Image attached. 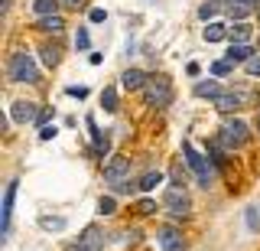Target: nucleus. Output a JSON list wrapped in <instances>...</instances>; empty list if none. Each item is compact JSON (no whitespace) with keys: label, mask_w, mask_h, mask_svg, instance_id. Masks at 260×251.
I'll list each match as a JSON object with an SVG mask.
<instances>
[{"label":"nucleus","mask_w":260,"mask_h":251,"mask_svg":"<svg viewBox=\"0 0 260 251\" xmlns=\"http://www.w3.org/2000/svg\"><path fill=\"white\" fill-rule=\"evenodd\" d=\"M162 206H166L173 215H185V212H189L192 199H189V192H185V186H169V189L162 192Z\"/></svg>","instance_id":"0eeeda50"},{"label":"nucleus","mask_w":260,"mask_h":251,"mask_svg":"<svg viewBox=\"0 0 260 251\" xmlns=\"http://www.w3.org/2000/svg\"><path fill=\"white\" fill-rule=\"evenodd\" d=\"M88 46H91V36H88L85 26H81L78 33H75V49H88Z\"/></svg>","instance_id":"cd10ccee"},{"label":"nucleus","mask_w":260,"mask_h":251,"mask_svg":"<svg viewBox=\"0 0 260 251\" xmlns=\"http://www.w3.org/2000/svg\"><path fill=\"white\" fill-rule=\"evenodd\" d=\"M78 241H81L85 248H91V251H101V248H104V232L98 229V225H88V229L78 235Z\"/></svg>","instance_id":"9d476101"},{"label":"nucleus","mask_w":260,"mask_h":251,"mask_svg":"<svg viewBox=\"0 0 260 251\" xmlns=\"http://www.w3.org/2000/svg\"><path fill=\"white\" fill-rule=\"evenodd\" d=\"M173 180H176V186H185V170L179 166V163L173 166Z\"/></svg>","instance_id":"72a5a7b5"},{"label":"nucleus","mask_w":260,"mask_h":251,"mask_svg":"<svg viewBox=\"0 0 260 251\" xmlns=\"http://www.w3.org/2000/svg\"><path fill=\"white\" fill-rule=\"evenodd\" d=\"M59 4L62 0H36V4H32V13H36V17H52V13H59Z\"/></svg>","instance_id":"6ab92c4d"},{"label":"nucleus","mask_w":260,"mask_h":251,"mask_svg":"<svg viewBox=\"0 0 260 251\" xmlns=\"http://www.w3.org/2000/svg\"><path fill=\"white\" fill-rule=\"evenodd\" d=\"M247 101H257L254 92H221L215 98V108L221 111V115H231V111L238 108H247Z\"/></svg>","instance_id":"423d86ee"},{"label":"nucleus","mask_w":260,"mask_h":251,"mask_svg":"<svg viewBox=\"0 0 260 251\" xmlns=\"http://www.w3.org/2000/svg\"><path fill=\"white\" fill-rule=\"evenodd\" d=\"M146 82H150V78H146L140 69H127L124 75H120V85H124L127 92H137V88H143Z\"/></svg>","instance_id":"9b49d317"},{"label":"nucleus","mask_w":260,"mask_h":251,"mask_svg":"<svg viewBox=\"0 0 260 251\" xmlns=\"http://www.w3.org/2000/svg\"><path fill=\"white\" fill-rule=\"evenodd\" d=\"M238 4H257V0H238Z\"/></svg>","instance_id":"ea45409f"},{"label":"nucleus","mask_w":260,"mask_h":251,"mask_svg":"<svg viewBox=\"0 0 260 251\" xmlns=\"http://www.w3.org/2000/svg\"><path fill=\"white\" fill-rule=\"evenodd\" d=\"M137 209H140L143 215H153V212H156V202H153V199H140V206H137Z\"/></svg>","instance_id":"7c9ffc66"},{"label":"nucleus","mask_w":260,"mask_h":251,"mask_svg":"<svg viewBox=\"0 0 260 251\" xmlns=\"http://www.w3.org/2000/svg\"><path fill=\"white\" fill-rule=\"evenodd\" d=\"M231 72H234V62L231 59H221V62H215V66H211V75H218V78H221V75H231Z\"/></svg>","instance_id":"393cba45"},{"label":"nucleus","mask_w":260,"mask_h":251,"mask_svg":"<svg viewBox=\"0 0 260 251\" xmlns=\"http://www.w3.org/2000/svg\"><path fill=\"white\" fill-rule=\"evenodd\" d=\"M65 225H69L65 215H39V229L46 232H65Z\"/></svg>","instance_id":"f3484780"},{"label":"nucleus","mask_w":260,"mask_h":251,"mask_svg":"<svg viewBox=\"0 0 260 251\" xmlns=\"http://www.w3.org/2000/svg\"><path fill=\"white\" fill-rule=\"evenodd\" d=\"M98 212H101V215H114V212H117V202H114V196H101V202H98Z\"/></svg>","instance_id":"a878e982"},{"label":"nucleus","mask_w":260,"mask_h":251,"mask_svg":"<svg viewBox=\"0 0 260 251\" xmlns=\"http://www.w3.org/2000/svg\"><path fill=\"white\" fill-rule=\"evenodd\" d=\"M156 183H162V173H159V170H150V173H143V180L137 186H140L143 192H150V189H156Z\"/></svg>","instance_id":"4be33fe9"},{"label":"nucleus","mask_w":260,"mask_h":251,"mask_svg":"<svg viewBox=\"0 0 260 251\" xmlns=\"http://www.w3.org/2000/svg\"><path fill=\"white\" fill-rule=\"evenodd\" d=\"M10 78L13 82H39V69L36 62H32L29 52H13L10 55Z\"/></svg>","instance_id":"20e7f679"},{"label":"nucleus","mask_w":260,"mask_h":251,"mask_svg":"<svg viewBox=\"0 0 260 251\" xmlns=\"http://www.w3.org/2000/svg\"><path fill=\"white\" fill-rule=\"evenodd\" d=\"M104 20H108V13H104L101 7H94V10H91V23H104Z\"/></svg>","instance_id":"f704fd0d"},{"label":"nucleus","mask_w":260,"mask_h":251,"mask_svg":"<svg viewBox=\"0 0 260 251\" xmlns=\"http://www.w3.org/2000/svg\"><path fill=\"white\" fill-rule=\"evenodd\" d=\"M16 189H20V180H10V183H7V192H4V209H0V218H4L0 232H4V238L10 235V225H13V202H16Z\"/></svg>","instance_id":"6e6552de"},{"label":"nucleus","mask_w":260,"mask_h":251,"mask_svg":"<svg viewBox=\"0 0 260 251\" xmlns=\"http://www.w3.org/2000/svg\"><path fill=\"white\" fill-rule=\"evenodd\" d=\"M254 127H257V134H260V111H257V121H254Z\"/></svg>","instance_id":"58836bf2"},{"label":"nucleus","mask_w":260,"mask_h":251,"mask_svg":"<svg viewBox=\"0 0 260 251\" xmlns=\"http://www.w3.org/2000/svg\"><path fill=\"white\" fill-rule=\"evenodd\" d=\"M36 30H43V33H62V30H65V20L59 17V13H52V17H39Z\"/></svg>","instance_id":"dca6fc26"},{"label":"nucleus","mask_w":260,"mask_h":251,"mask_svg":"<svg viewBox=\"0 0 260 251\" xmlns=\"http://www.w3.org/2000/svg\"><path fill=\"white\" fill-rule=\"evenodd\" d=\"M231 39H234V43H247V39H250V26H247L244 20H238V23L231 26Z\"/></svg>","instance_id":"5701e85b"},{"label":"nucleus","mask_w":260,"mask_h":251,"mask_svg":"<svg viewBox=\"0 0 260 251\" xmlns=\"http://www.w3.org/2000/svg\"><path fill=\"white\" fill-rule=\"evenodd\" d=\"M65 92H69L72 98H88V88H85V85H69Z\"/></svg>","instance_id":"c756f323"},{"label":"nucleus","mask_w":260,"mask_h":251,"mask_svg":"<svg viewBox=\"0 0 260 251\" xmlns=\"http://www.w3.org/2000/svg\"><path fill=\"white\" fill-rule=\"evenodd\" d=\"M215 13H218V4H215V0H208V4L199 7V17H202V20H211Z\"/></svg>","instance_id":"bb28decb"},{"label":"nucleus","mask_w":260,"mask_h":251,"mask_svg":"<svg viewBox=\"0 0 260 251\" xmlns=\"http://www.w3.org/2000/svg\"><path fill=\"white\" fill-rule=\"evenodd\" d=\"M159 245H162V251H182V235L176 229H162L159 232Z\"/></svg>","instance_id":"4468645a"},{"label":"nucleus","mask_w":260,"mask_h":251,"mask_svg":"<svg viewBox=\"0 0 260 251\" xmlns=\"http://www.w3.org/2000/svg\"><path fill=\"white\" fill-rule=\"evenodd\" d=\"M39 118V108L36 101H13L10 104V121L13 124H29V121Z\"/></svg>","instance_id":"1a4fd4ad"},{"label":"nucleus","mask_w":260,"mask_h":251,"mask_svg":"<svg viewBox=\"0 0 260 251\" xmlns=\"http://www.w3.org/2000/svg\"><path fill=\"white\" fill-rule=\"evenodd\" d=\"M202 36H205V43H224V39L231 36V26H224V23H208Z\"/></svg>","instance_id":"f8f14e48"},{"label":"nucleus","mask_w":260,"mask_h":251,"mask_svg":"<svg viewBox=\"0 0 260 251\" xmlns=\"http://www.w3.org/2000/svg\"><path fill=\"white\" fill-rule=\"evenodd\" d=\"M250 10H254V4H238V0H231V4H228V13H231L234 20H247Z\"/></svg>","instance_id":"aec40b11"},{"label":"nucleus","mask_w":260,"mask_h":251,"mask_svg":"<svg viewBox=\"0 0 260 251\" xmlns=\"http://www.w3.org/2000/svg\"><path fill=\"white\" fill-rule=\"evenodd\" d=\"M127 176H130V157H111V163L104 166V180L111 183L114 192H130V186H124Z\"/></svg>","instance_id":"39448f33"},{"label":"nucleus","mask_w":260,"mask_h":251,"mask_svg":"<svg viewBox=\"0 0 260 251\" xmlns=\"http://www.w3.org/2000/svg\"><path fill=\"white\" fill-rule=\"evenodd\" d=\"M85 124H88V134H91V141H94V150H98V153H108L111 141H108V137H104L101 131H98V124H94V118H91V115L85 118Z\"/></svg>","instance_id":"ddd939ff"},{"label":"nucleus","mask_w":260,"mask_h":251,"mask_svg":"<svg viewBox=\"0 0 260 251\" xmlns=\"http://www.w3.org/2000/svg\"><path fill=\"white\" fill-rule=\"evenodd\" d=\"M143 98L150 108H166V104H173V82H169L166 75H153L150 82L143 85Z\"/></svg>","instance_id":"7ed1b4c3"},{"label":"nucleus","mask_w":260,"mask_h":251,"mask_svg":"<svg viewBox=\"0 0 260 251\" xmlns=\"http://www.w3.org/2000/svg\"><path fill=\"white\" fill-rule=\"evenodd\" d=\"M228 59H231V62H247V59H254V46H247V43H231V46H228Z\"/></svg>","instance_id":"2eb2a0df"},{"label":"nucleus","mask_w":260,"mask_h":251,"mask_svg":"<svg viewBox=\"0 0 260 251\" xmlns=\"http://www.w3.org/2000/svg\"><path fill=\"white\" fill-rule=\"evenodd\" d=\"M65 251H91V248H85L81 241H72V245H65Z\"/></svg>","instance_id":"e433bc0d"},{"label":"nucleus","mask_w":260,"mask_h":251,"mask_svg":"<svg viewBox=\"0 0 260 251\" xmlns=\"http://www.w3.org/2000/svg\"><path fill=\"white\" fill-rule=\"evenodd\" d=\"M55 134H59V131H55V124H43V127H39V137H43V141H52Z\"/></svg>","instance_id":"2f4dec72"},{"label":"nucleus","mask_w":260,"mask_h":251,"mask_svg":"<svg viewBox=\"0 0 260 251\" xmlns=\"http://www.w3.org/2000/svg\"><path fill=\"white\" fill-rule=\"evenodd\" d=\"M49 118H52V108H43V111H39V118H36V124H39V127H43V124H46V121H49Z\"/></svg>","instance_id":"c9c22d12"},{"label":"nucleus","mask_w":260,"mask_h":251,"mask_svg":"<svg viewBox=\"0 0 260 251\" xmlns=\"http://www.w3.org/2000/svg\"><path fill=\"white\" fill-rule=\"evenodd\" d=\"M62 4H65V7H81L85 0H62Z\"/></svg>","instance_id":"4c0bfd02"},{"label":"nucleus","mask_w":260,"mask_h":251,"mask_svg":"<svg viewBox=\"0 0 260 251\" xmlns=\"http://www.w3.org/2000/svg\"><path fill=\"white\" fill-rule=\"evenodd\" d=\"M39 52H43V62H46L49 69H55V66H59V59H62V49H59V46H43Z\"/></svg>","instance_id":"412c9836"},{"label":"nucleus","mask_w":260,"mask_h":251,"mask_svg":"<svg viewBox=\"0 0 260 251\" xmlns=\"http://www.w3.org/2000/svg\"><path fill=\"white\" fill-rule=\"evenodd\" d=\"M101 108L104 111H117V92H114V88H104L101 92Z\"/></svg>","instance_id":"b1692460"},{"label":"nucleus","mask_w":260,"mask_h":251,"mask_svg":"<svg viewBox=\"0 0 260 251\" xmlns=\"http://www.w3.org/2000/svg\"><path fill=\"white\" fill-rule=\"evenodd\" d=\"M182 157H185V163L192 166V173H195V180H199V186H202V189H208V186L215 183V170H211L208 157H202V153L192 147V141H182Z\"/></svg>","instance_id":"f257e3e1"},{"label":"nucleus","mask_w":260,"mask_h":251,"mask_svg":"<svg viewBox=\"0 0 260 251\" xmlns=\"http://www.w3.org/2000/svg\"><path fill=\"white\" fill-rule=\"evenodd\" d=\"M195 95H199V98H211V101H215L218 95H221V85H218L215 78H208V82H199V85H195Z\"/></svg>","instance_id":"a211bd4d"},{"label":"nucleus","mask_w":260,"mask_h":251,"mask_svg":"<svg viewBox=\"0 0 260 251\" xmlns=\"http://www.w3.org/2000/svg\"><path fill=\"white\" fill-rule=\"evenodd\" d=\"M247 141H250V127L238 118H228L221 124V131H218V144H221L224 150H241Z\"/></svg>","instance_id":"f03ea898"},{"label":"nucleus","mask_w":260,"mask_h":251,"mask_svg":"<svg viewBox=\"0 0 260 251\" xmlns=\"http://www.w3.org/2000/svg\"><path fill=\"white\" fill-rule=\"evenodd\" d=\"M244 66H247V72H250L254 78H260V55H254V59H247Z\"/></svg>","instance_id":"c85d7f7f"},{"label":"nucleus","mask_w":260,"mask_h":251,"mask_svg":"<svg viewBox=\"0 0 260 251\" xmlns=\"http://www.w3.org/2000/svg\"><path fill=\"white\" fill-rule=\"evenodd\" d=\"M247 225H250V232H257V229H260V215H257V209H247Z\"/></svg>","instance_id":"473e14b6"}]
</instances>
